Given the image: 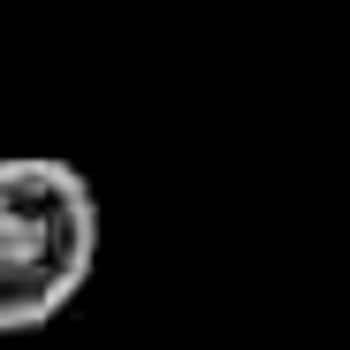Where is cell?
<instances>
[{
  "mask_svg": "<svg viewBox=\"0 0 350 350\" xmlns=\"http://www.w3.org/2000/svg\"><path fill=\"white\" fill-rule=\"evenodd\" d=\"M99 267V191L53 152L0 160V335L53 327Z\"/></svg>",
  "mask_w": 350,
  "mask_h": 350,
  "instance_id": "6da1fadb",
  "label": "cell"
}]
</instances>
